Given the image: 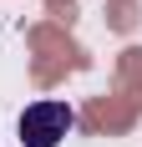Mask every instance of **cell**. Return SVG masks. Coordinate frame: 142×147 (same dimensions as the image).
<instances>
[{"label":"cell","mask_w":142,"mask_h":147,"mask_svg":"<svg viewBox=\"0 0 142 147\" xmlns=\"http://www.w3.org/2000/svg\"><path fill=\"white\" fill-rule=\"evenodd\" d=\"M76 127V112H71L66 102H30L26 112H20V142L26 147H61V137Z\"/></svg>","instance_id":"cell-1"}]
</instances>
